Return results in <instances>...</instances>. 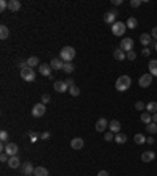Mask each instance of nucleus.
Segmentation results:
<instances>
[{"instance_id": "obj_1", "label": "nucleus", "mask_w": 157, "mask_h": 176, "mask_svg": "<svg viewBox=\"0 0 157 176\" xmlns=\"http://www.w3.org/2000/svg\"><path fill=\"white\" fill-rule=\"evenodd\" d=\"M130 85H132V79L129 76H126V74L124 76H119L116 79V83H115V87H116L118 91H127L130 88Z\"/></svg>"}, {"instance_id": "obj_2", "label": "nucleus", "mask_w": 157, "mask_h": 176, "mask_svg": "<svg viewBox=\"0 0 157 176\" xmlns=\"http://www.w3.org/2000/svg\"><path fill=\"white\" fill-rule=\"evenodd\" d=\"M74 57H76V49H74V47H71V46H65V47L60 51V58H61L65 63L72 61V60H74Z\"/></svg>"}, {"instance_id": "obj_3", "label": "nucleus", "mask_w": 157, "mask_h": 176, "mask_svg": "<svg viewBox=\"0 0 157 176\" xmlns=\"http://www.w3.org/2000/svg\"><path fill=\"white\" fill-rule=\"evenodd\" d=\"M126 30H127V25L124 24V22H115L113 25H112V33L115 35V36H123L124 33H126Z\"/></svg>"}, {"instance_id": "obj_4", "label": "nucleus", "mask_w": 157, "mask_h": 176, "mask_svg": "<svg viewBox=\"0 0 157 176\" xmlns=\"http://www.w3.org/2000/svg\"><path fill=\"white\" fill-rule=\"evenodd\" d=\"M21 77H22V80H25V82H33L35 80V69L33 68H25V69H22L21 71Z\"/></svg>"}, {"instance_id": "obj_5", "label": "nucleus", "mask_w": 157, "mask_h": 176, "mask_svg": "<svg viewBox=\"0 0 157 176\" xmlns=\"http://www.w3.org/2000/svg\"><path fill=\"white\" fill-rule=\"evenodd\" d=\"M116 16H118V11L116 10H110L104 14V22L108 24V25H113L116 22Z\"/></svg>"}, {"instance_id": "obj_6", "label": "nucleus", "mask_w": 157, "mask_h": 176, "mask_svg": "<svg viewBox=\"0 0 157 176\" xmlns=\"http://www.w3.org/2000/svg\"><path fill=\"white\" fill-rule=\"evenodd\" d=\"M32 113H33V116H35V118H41V116L46 113V104H43V102L35 104V105H33V109H32Z\"/></svg>"}, {"instance_id": "obj_7", "label": "nucleus", "mask_w": 157, "mask_h": 176, "mask_svg": "<svg viewBox=\"0 0 157 176\" xmlns=\"http://www.w3.org/2000/svg\"><path fill=\"white\" fill-rule=\"evenodd\" d=\"M119 47H121L124 52H130V51H133V40H132V38H123Z\"/></svg>"}, {"instance_id": "obj_8", "label": "nucleus", "mask_w": 157, "mask_h": 176, "mask_svg": "<svg viewBox=\"0 0 157 176\" xmlns=\"http://www.w3.org/2000/svg\"><path fill=\"white\" fill-rule=\"evenodd\" d=\"M151 83H152V76H151V74H143V76L140 77V80H138V85H140L141 88H148Z\"/></svg>"}, {"instance_id": "obj_9", "label": "nucleus", "mask_w": 157, "mask_h": 176, "mask_svg": "<svg viewBox=\"0 0 157 176\" xmlns=\"http://www.w3.org/2000/svg\"><path fill=\"white\" fill-rule=\"evenodd\" d=\"M39 72H41V76H46L47 79H52V68H50V65L41 63L39 65Z\"/></svg>"}, {"instance_id": "obj_10", "label": "nucleus", "mask_w": 157, "mask_h": 176, "mask_svg": "<svg viewBox=\"0 0 157 176\" xmlns=\"http://www.w3.org/2000/svg\"><path fill=\"white\" fill-rule=\"evenodd\" d=\"M21 170H22V173H24L25 176H32V174L35 173V167L32 165V162H24L22 167H21Z\"/></svg>"}, {"instance_id": "obj_11", "label": "nucleus", "mask_w": 157, "mask_h": 176, "mask_svg": "<svg viewBox=\"0 0 157 176\" xmlns=\"http://www.w3.org/2000/svg\"><path fill=\"white\" fill-rule=\"evenodd\" d=\"M18 151H19V146H18L16 143H8V145H7V148H5V152H7L10 157L18 156Z\"/></svg>"}, {"instance_id": "obj_12", "label": "nucleus", "mask_w": 157, "mask_h": 176, "mask_svg": "<svg viewBox=\"0 0 157 176\" xmlns=\"http://www.w3.org/2000/svg\"><path fill=\"white\" fill-rule=\"evenodd\" d=\"M83 145H85V141H83L82 137H76V138L71 140V148H72V149H82Z\"/></svg>"}, {"instance_id": "obj_13", "label": "nucleus", "mask_w": 157, "mask_h": 176, "mask_svg": "<svg viewBox=\"0 0 157 176\" xmlns=\"http://www.w3.org/2000/svg\"><path fill=\"white\" fill-rule=\"evenodd\" d=\"M107 126H108V121H107L105 118H99V120L96 121V131H97V132H104V131L107 129Z\"/></svg>"}, {"instance_id": "obj_14", "label": "nucleus", "mask_w": 157, "mask_h": 176, "mask_svg": "<svg viewBox=\"0 0 157 176\" xmlns=\"http://www.w3.org/2000/svg\"><path fill=\"white\" fill-rule=\"evenodd\" d=\"M49 65H50V68H52V69L60 71V69H63V65H65V63H63V60H61V58H52Z\"/></svg>"}, {"instance_id": "obj_15", "label": "nucleus", "mask_w": 157, "mask_h": 176, "mask_svg": "<svg viewBox=\"0 0 157 176\" xmlns=\"http://www.w3.org/2000/svg\"><path fill=\"white\" fill-rule=\"evenodd\" d=\"M54 88H55V91H58V93H65L66 90H69L68 85H66L63 80H57V82H54Z\"/></svg>"}, {"instance_id": "obj_16", "label": "nucleus", "mask_w": 157, "mask_h": 176, "mask_svg": "<svg viewBox=\"0 0 157 176\" xmlns=\"http://www.w3.org/2000/svg\"><path fill=\"white\" fill-rule=\"evenodd\" d=\"M113 58L118 60V61H123V60H126V52L121 47H118V49L113 51Z\"/></svg>"}, {"instance_id": "obj_17", "label": "nucleus", "mask_w": 157, "mask_h": 176, "mask_svg": "<svg viewBox=\"0 0 157 176\" xmlns=\"http://www.w3.org/2000/svg\"><path fill=\"white\" fill-rule=\"evenodd\" d=\"M108 127H110V132H113V134L116 132V134H118L119 129H121V123H119L118 120H112L110 124H108Z\"/></svg>"}, {"instance_id": "obj_18", "label": "nucleus", "mask_w": 157, "mask_h": 176, "mask_svg": "<svg viewBox=\"0 0 157 176\" xmlns=\"http://www.w3.org/2000/svg\"><path fill=\"white\" fill-rule=\"evenodd\" d=\"M8 10L10 11H19L21 10V2L19 0H10L8 2Z\"/></svg>"}, {"instance_id": "obj_19", "label": "nucleus", "mask_w": 157, "mask_h": 176, "mask_svg": "<svg viewBox=\"0 0 157 176\" xmlns=\"http://www.w3.org/2000/svg\"><path fill=\"white\" fill-rule=\"evenodd\" d=\"M154 159H155L154 151H144V152L141 154V160H143V162H151V160H154Z\"/></svg>"}, {"instance_id": "obj_20", "label": "nucleus", "mask_w": 157, "mask_h": 176, "mask_svg": "<svg viewBox=\"0 0 157 176\" xmlns=\"http://www.w3.org/2000/svg\"><path fill=\"white\" fill-rule=\"evenodd\" d=\"M19 165H21V160H19L18 156L10 157V160H8V167H10V168H19Z\"/></svg>"}, {"instance_id": "obj_21", "label": "nucleus", "mask_w": 157, "mask_h": 176, "mask_svg": "<svg viewBox=\"0 0 157 176\" xmlns=\"http://www.w3.org/2000/svg\"><path fill=\"white\" fill-rule=\"evenodd\" d=\"M149 74L152 77H157V60H151L149 61Z\"/></svg>"}, {"instance_id": "obj_22", "label": "nucleus", "mask_w": 157, "mask_h": 176, "mask_svg": "<svg viewBox=\"0 0 157 176\" xmlns=\"http://www.w3.org/2000/svg\"><path fill=\"white\" fill-rule=\"evenodd\" d=\"M144 110H146L148 113H151V115H152V113H157V102H154V101H152V102H148Z\"/></svg>"}, {"instance_id": "obj_23", "label": "nucleus", "mask_w": 157, "mask_h": 176, "mask_svg": "<svg viewBox=\"0 0 157 176\" xmlns=\"http://www.w3.org/2000/svg\"><path fill=\"white\" fill-rule=\"evenodd\" d=\"M33 174H35V176H49V170L44 168V167H36Z\"/></svg>"}, {"instance_id": "obj_24", "label": "nucleus", "mask_w": 157, "mask_h": 176, "mask_svg": "<svg viewBox=\"0 0 157 176\" xmlns=\"http://www.w3.org/2000/svg\"><path fill=\"white\" fill-rule=\"evenodd\" d=\"M10 36V30L7 25H0V40H7Z\"/></svg>"}, {"instance_id": "obj_25", "label": "nucleus", "mask_w": 157, "mask_h": 176, "mask_svg": "<svg viewBox=\"0 0 157 176\" xmlns=\"http://www.w3.org/2000/svg\"><path fill=\"white\" fill-rule=\"evenodd\" d=\"M140 120H141V123L149 124V123H152V115H151V113H148V112H144V113H141Z\"/></svg>"}, {"instance_id": "obj_26", "label": "nucleus", "mask_w": 157, "mask_h": 176, "mask_svg": "<svg viewBox=\"0 0 157 176\" xmlns=\"http://www.w3.org/2000/svg\"><path fill=\"white\" fill-rule=\"evenodd\" d=\"M39 65V58L38 57H30L29 60H27V66L29 68H35V66H38Z\"/></svg>"}, {"instance_id": "obj_27", "label": "nucleus", "mask_w": 157, "mask_h": 176, "mask_svg": "<svg viewBox=\"0 0 157 176\" xmlns=\"http://www.w3.org/2000/svg\"><path fill=\"white\" fill-rule=\"evenodd\" d=\"M151 38H152L151 35H148V33H143V35L140 36V43H141L143 46H148V44L151 43Z\"/></svg>"}, {"instance_id": "obj_28", "label": "nucleus", "mask_w": 157, "mask_h": 176, "mask_svg": "<svg viewBox=\"0 0 157 176\" xmlns=\"http://www.w3.org/2000/svg\"><path fill=\"white\" fill-rule=\"evenodd\" d=\"M133 141H135L137 145H143V143H146V137H144L143 134H135Z\"/></svg>"}, {"instance_id": "obj_29", "label": "nucleus", "mask_w": 157, "mask_h": 176, "mask_svg": "<svg viewBox=\"0 0 157 176\" xmlns=\"http://www.w3.org/2000/svg\"><path fill=\"white\" fill-rule=\"evenodd\" d=\"M126 25H127V29H135V27L138 25V22H137L135 18H129L127 22H126Z\"/></svg>"}, {"instance_id": "obj_30", "label": "nucleus", "mask_w": 157, "mask_h": 176, "mask_svg": "<svg viewBox=\"0 0 157 176\" xmlns=\"http://www.w3.org/2000/svg\"><path fill=\"white\" fill-rule=\"evenodd\" d=\"M126 140H127L126 134H119V132H118V134L115 135V141H116V143H119V145H121V143H124Z\"/></svg>"}, {"instance_id": "obj_31", "label": "nucleus", "mask_w": 157, "mask_h": 176, "mask_svg": "<svg viewBox=\"0 0 157 176\" xmlns=\"http://www.w3.org/2000/svg\"><path fill=\"white\" fill-rule=\"evenodd\" d=\"M146 129L149 134H157V123H149L146 124Z\"/></svg>"}, {"instance_id": "obj_32", "label": "nucleus", "mask_w": 157, "mask_h": 176, "mask_svg": "<svg viewBox=\"0 0 157 176\" xmlns=\"http://www.w3.org/2000/svg\"><path fill=\"white\" fill-rule=\"evenodd\" d=\"M63 71H65L66 74H71V72L74 71V65H72L71 61H69V63H65V65H63Z\"/></svg>"}, {"instance_id": "obj_33", "label": "nucleus", "mask_w": 157, "mask_h": 176, "mask_svg": "<svg viewBox=\"0 0 157 176\" xmlns=\"http://www.w3.org/2000/svg\"><path fill=\"white\" fill-rule=\"evenodd\" d=\"M69 93H71V96H79V94H80V88H79L77 85H72V87L69 88Z\"/></svg>"}, {"instance_id": "obj_34", "label": "nucleus", "mask_w": 157, "mask_h": 176, "mask_svg": "<svg viewBox=\"0 0 157 176\" xmlns=\"http://www.w3.org/2000/svg\"><path fill=\"white\" fill-rule=\"evenodd\" d=\"M126 58H127V60H130V61H133V60L137 58V54H135V51H130V52H127V54H126Z\"/></svg>"}, {"instance_id": "obj_35", "label": "nucleus", "mask_w": 157, "mask_h": 176, "mask_svg": "<svg viewBox=\"0 0 157 176\" xmlns=\"http://www.w3.org/2000/svg\"><path fill=\"white\" fill-rule=\"evenodd\" d=\"M18 68L22 71V69H25L27 68V60H18Z\"/></svg>"}, {"instance_id": "obj_36", "label": "nucleus", "mask_w": 157, "mask_h": 176, "mask_svg": "<svg viewBox=\"0 0 157 176\" xmlns=\"http://www.w3.org/2000/svg\"><path fill=\"white\" fill-rule=\"evenodd\" d=\"M27 135L32 137V138H30L32 141H36V140L39 138V134H38V132H32V131H30V132H27Z\"/></svg>"}, {"instance_id": "obj_37", "label": "nucleus", "mask_w": 157, "mask_h": 176, "mask_svg": "<svg viewBox=\"0 0 157 176\" xmlns=\"http://www.w3.org/2000/svg\"><path fill=\"white\" fill-rule=\"evenodd\" d=\"M0 140H2V143H5V141L8 140V132H7V131H2V132H0Z\"/></svg>"}, {"instance_id": "obj_38", "label": "nucleus", "mask_w": 157, "mask_h": 176, "mask_svg": "<svg viewBox=\"0 0 157 176\" xmlns=\"http://www.w3.org/2000/svg\"><path fill=\"white\" fill-rule=\"evenodd\" d=\"M135 109H137V110H144V109H146V104L141 102V101H138V102H135Z\"/></svg>"}, {"instance_id": "obj_39", "label": "nucleus", "mask_w": 157, "mask_h": 176, "mask_svg": "<svg viewBox=\"0 0 157 176\" xmlns=\"http://www.w3.org/2000/svg\"><path fill=\"white\" fill-rule=\"evenodd\" d=\"M8 8V2L7 0H0V11H5Z\"/></svg>"}, {"instance_id": "obj_40", "label": "nucleus", "mask_w": 157, "mask_h": 176, "mask_svg": "<svg viewBox=\"0 0 157 176\" xmlns=\"http://www.w3.org/2000/svg\"><path fill=\"white\" fill-rule=\"evenodd\" d=\"M141 3H143L141 0H132V2H130V7H132V8H138Z\"/></svg>"}, {"instance_id": "obj_41", "label": "nucleus", "mask_w": 157, "mask_h": 176, "mask_svg": "<svg viewBox=\"0 0 157 176\" xmlns=\"http://www.w3.org/2000/svg\"><path fill=\"white\" fill-rule=\"evenodd\" d=\"M0 160H2V162H8L10 160V157H8V154L5 151H2V154H0Z\"/></svg>"}, {"instance_id": "obj_42", "label": "nucleus", "mask_w": 157, "mask_h": 176, "mask_svg": "<svg viewBox=\"0 0 157 176\" xmlns=\"http://www.w3.org/2000/svg\"><path fill=\"white\" fill-rule=\"evenodd\" d=\"M104 138H105L107 141H112V140H115V135H113V132H107Z\"/></svg>"}, {"instance_id": "obj_43", "label": "nucleus", "mask_w": 157, "mask_h": 176, "mask_svg": "<svg viewBox=\"0 0 157 176\" xmlns=\"http://www.w3.org/2000/svg\"><path fill=\"white\" fill-rule=\"evenodd\" d=\"M49 101H50V96H49V94H43V96H41V102H43V104H47Z\"/></svg>"}, {"instance_id": "obj_44", "label": "nucleus", "mask_w": 157, "mask_h": 176, "mask_svg": "<svg viewBox=\"0 0 157 176\" xmlns=\"http://www.w3.org/2000/svg\"><path fill=\"white\" fill-rule=\"evenodd\" d=\"M65 83H66V85H68V88H71V87H72V85H76V83H74V80H72V79H71V77H68V79H66V80H65Z\"/></svg>"}, {"instance_id": "obj_45", "label": "nucleus", "mask_w": 157, "mask_h": 176, "mask_svg": "<svg viewBox=\"0 0 157 176\" xmlns=\"http://www.w3.org/2000/svg\"><path fill=\"white\" fill-rule=\"evenodd\" d=\"M151 36H152L154 40H157V27H154V29H152V32H151Z\"/></svg>"}, {"instance_id": "obj_46", "label": "nucleus", "mask_w": 157, "mask_h": 176, "mask_svg": "<svg viewBox=\"0 0 157 176\" xmlns=\"http://www.w3.org/2000/svg\"><path fill=\"white\" fill-rule=\"evenodd\" d=\"M141 55H143V57H149V51H148V47H144V49L141 51Z\"/></svg>"}, {"instance_id": "obj_47", "label": "nucleus", "mask_w": 157, "mask_h": 176, "mask_svg": "<svg viewBox=\"0 0 157 176\" xmlns=\"http://www.w3.org/2000/svg\"><path fill=\"white\" fill-rule=\"evenodd\" d=\"M97 176H110V174H108V171H105V170H101V171L97 173Z\"/></svg>"}, {"instance_id": "obj_48", "label": "nucleus", "mask_w": 157, "mask_h": 176, "mask_svg": "<svg viewBox=\"0 0 157 176\" xmlns=\"http://www.w3.org/2000/svg\"><path fill=\"white\" fill-rule=\"evenodd\" d=\"M49 137H50V134H49V132H44V134L41 135V138H43V140H49Z\"/></svg>"}, {"instance_id": "obj_49", "label": "nucleus", "mask_w": 157, "mask_h": 176, "mask_svg": "<svg viewBox=\"0 0 157 176\" xmlns=\"http://www.w3.org/2000/svg\"><path fill=\"white\" fill-rule=\"evenodd\" d=\"M123 0H113V5H121Z\"/></svg>"}, {"instance_id": "obj_50", "label": "nucleus", "mask_w": 157, "mask_h": 176, "mask_svg": "<svg viewBox=\"0 0 157 176\" xmlns=\"http://www.w3.org/2000/svg\"><path fill=\"white\" fill-rule=\"evenodd\" d=\"M152 123H157V113H152Z\"/></svg>"}, {"instance_id": "obj_51", "label": "nucleus", "mask_w": 157, "mask_h": 176, "mask_svg": "<svg viewBox=\"0 0 157 176\" xmlns=\"http://www.w3.org/2000/svg\"><path fill=\"white\" fill-rule=\"evenodd\" d=\"M146 141H148V143L151 145V143H154V138H146Z\"/></svg>"}, {"instance_id": "obj_52", "label": "nucleus", "mask_w": 157, "mask_h": 176, "mask_svg": "<svg viewBox=\"0 0 157 176\" xmlns=\"http://www.w3.org/2000/svg\"><path fill=\"white\" fill-rule=\"evenodd\" d=\"M155 51H157V43H155Z\"/></svg>"}]
</instances>
